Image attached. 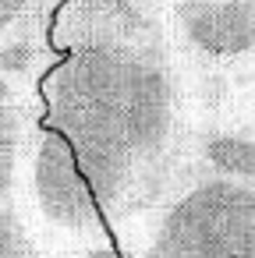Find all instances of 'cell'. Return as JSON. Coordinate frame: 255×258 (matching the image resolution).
I'll return each instance as SVG.
<instances>
[{
  "label": "cell",
  "mask_w": 255,
  "mask_h": 258,
  "mask_svg": "<svg viewBox=\"0 0 255 258\" xmlns=\"http://www.w3.org/2000/svg\"><path fill=\"white\" fill-rule=\"evenodd\" d=\"M0 258H43L15 205L0 212Z\"/></svg>",
  "instance_id": "obj_7"
},
{
  "label": "cell",
  "mask_w": 255,
  "mask_h": 258,
  "mask_svg": "<svg viewBox=\"0 0 255 258\" xmlns=\"http://www.w3.org/2000/svg\"><path fill=\"white\" fill-rule=\"evenodd\" d=\"M32 135H29L25 106L18 99V85L0 71V212L15 205V180L22 156L32 145Z\"/></svg>",
  "instance_id": "obj_5"
},
{
  "label": "cell",
  "mask_w": 255,
  "mask_h": 258,
  "mask_svg": "<svg viewBox=\"0 0 255 258\" xmlns=\"http://www.w3.org/2000/svg\"><path fill=\"white\" fill-rule=\"evenodd\" d=\"M145 258H255V184H191L160 216Z\"/></svg>",
  "instance_id": "obj_2"
},
{
  "label": "cell",
  "mask_w": 255,
  "mask_h": 258,
  "mask_svg": "<svg viewBox=\"0 0 255 258\" xmlns=\"http://www.w3.org/2000/svg\"><path fill=\"white\" fill-rule=\"evenodd\" d=\"M39 99L43 124L71 142L107 216H135L160 198L184 127L170 36L75 46L39 78Z\"/></svg>",
  "instance_id": "obj_1"
},
{
  "label": "cell",
  "mask_w": 255,
  "mask_h": 258,
  "mask_svg": "<svg viewBox=\"0 0 255 258\" xmlns=\"http://www.w3.org/2000/svg\"><path fill=\"white\" fill-rule=\"evenodd\" d=\"M198 156L213 170V177L255 184V124L209 127L198 142Z\"/></svg>",
  "instance_id": "obj_6"
},
{
  "label": "cell",
  "mask_w": 255,
  "mask_h": 258,
  "mask_svg": "<svg viewBox=\"0 0 255 258\" xmlns=\"http://www.w3.org/2000/svg\"><path fill=\"white\" fill-rule=\"evenodd\" d=\"M32 198L39 216L71 237H92L103 230V205L71 149V142L46 127L43 120L36 124L32 135Z\"/></svg>",
  "instance_id": "obj_3"
},
{
  "label": "cell",
  "mask_w": 255,
  "mask_h": 258,
  "mask_svg": "<svg viewBox=\"0 0 255 258\" xmlns=\"http://www.w3.org/2000/svg\"><path fill=\"white\" fill-rule=\"evenodd\" d=\"M248 4H255V0H248Z\"/></svg>",
  "instance_id": "obj_10"
},
{
  "label": "cell",
  "mask_w": 255,
  "mask_h": 258,
  "mask_svg": "<svg viewBox=\"0 0 255 258\" xmlns=\"http://www.w3.org/2000/svg\"><path fill=\"white\" fill-rule=\"evenodd\" d=\"M29 22H39L43 29H50L43 18V0H0V39Z\"/></svg>",
  "instance_id": "obj_8"
},
{
  "label": "cell",
  "mask_w": 255,
  "mask_h": 258,
  "mask_svg": "<svg viewBox=\"0 0 255 258\" xmlns=\"http://www.w3.org/2000/svg\"><path fill=\"white\" fill-rule=\"evenodd\" d=\"M78 258H121V251L114 244H96V247H85Z\"/></svg>",
  "instance_id": "obj_9"
},
{
  "label": "cell",
  "mask_w": 255,
  "mask_h": 258,
  "mask_svg": "<svg viewBox=\"0 0 255 258\" xmlns=\"http://www.w3.org/2000/svg\"><path fill=\"white\" fill-rule=\"evenodd\" d=\"M167 32L198 64L230 68L255 57V4L248 0H167Z\"/></svg>",
  "instance_id": "obj_4"
}]
</instances>
